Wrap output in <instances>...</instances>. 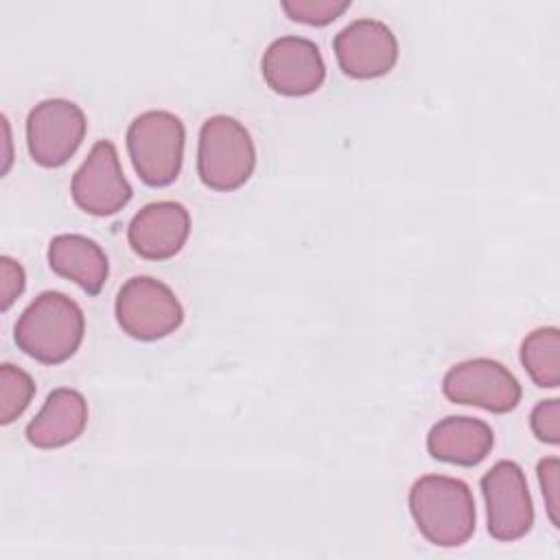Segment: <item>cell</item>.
<instances>
[{
    "instance_id": "1",
    "label": "cell",
    "mask_w": 560,
    "mask_h": 560,
    "mask_svg": "<svg viewBox=\"0 0 560 560\" xmlns=\"http://www.w3.org/2000/svg\"><path fill=\"white\" fill-rule=\"evenodd\" d=\"M409 512L418 532L435 547H462L475 534L477 510L466 481L424 475L409 490Z\"/></svg>"
},
{
    "instance_id": "2",
    "label": "cell",
    "mask_w": 560,
    "mask_h": 560,
    "mask_svg": "<svg viewBox=\"0 0 560 560\" xmlns=\"http://www.w3.org/2000/svg\"><path fill=\"white\" fill-rule=\"evenodd\" d=\"M85 335L81 306L61 291L39 293L15 322V343L31 359L44 365L68 361Z\"/></svg>"
},
{
    "instance_id": "3",
    "label": "cell",
    "mask_w": 560,
    "mask_h": 560,
    "mask_svg": "<svg viewBox=\"0 0 560 560\" xmlns=\"http://www.w3.org/2000/svg\"><path fill=\"white\" fill-rule=\"evenodd\" d=\"M256 168V147L245 125L232 116H210L199 129L197 175L217 192L245 186Z\"/></svg>"
},
{
    "instance_id": "4",
    "label": "cell",
    "mask_w": 560,
    "mask_h": 560,
    "mask_svg": "<svg viewBox=\"0 0 560 560\" xmlns=\"http://www.w3.org/2000/svg\"><path fill=\"white\" fill-rule=\"evenodd\" d=\"M186 127L166 109H149L136 116L127 129V151L138 177L162 188L177 179L184 162Z\"/></svg>"
},
{
    "instance_id": "5",
    "label": "cell",
    "mask_w": 560,
    "mask_h": 560,
    "mask_svg": "<svg viewBox=\"0 0 560 560\" xmlns=\"http://www.w3.org/2000/svg\"><path fill=\"white\" fill-rule=\"evenodd\" d=\"M116 322L138 341H158L184 322V306L168 284L151 276L129 278L116 295Z\"/></svg>"
},
{
    "instance_id": "6",
    "label": "cell",
    "mask_w": 560,
    "mask_h": 560,
    "mask_svg": "<svg viewBox=\"0 0 560 560\" xmlns=\"http://www.w3.org/2000/svg\"><path fill=\"white\" fill-rule=\"evenodd\" d=\"M88 131L83 109L68 98H44L26 116V147L44 168L63 166Z\"/></svg>"
},
{
    "instance_id": "7",
    "label": "cell",
    "mask_w": 560,
    "mask_h": 560,
    "mask_svg": "<svg viewBox=\"0 0 560 560\" xmlns=\"http://www.w3.org/2000/svg\"><path fill=\"white\" fill-rule=\"evenodd\" d=\"M481 492L488 514V534L501 542H514L534 525V503L523 468L512 459H499L483 477Z\"/></svg>"
},
{
    "instance_id": "8",
    "label": "cell",
    "mask_w": 560,
    "mask_h": 560,
    "mask_svg": "<svg viewBox=\"0 0 560 560\" xmlns=\"http://www.w3.org/2000/svg\"><path fill=\"white\" fill-rule=\"evenodd\" d=\"M444 396L455 405L479 407L490 413H508L521 402L518 378L499 361L488 357L455 363L442 378Z\"/></svg>"
},
{
    "instance_id": "9",
    "label": "cell",
    "mask_w": 560,
    "mask_h": 560,
    "mask_svg": "<svg viewBox=\"0 0 560 560\" xmlns=\"http://www.w3.org/2000/svg\"><path fill=\"white\" fill-rule=\"evenodd\" d=\"M70 192L74 203L92 217H112L133 197L114 142L98 140L72 175Z\"/></svg>"
},
{
    "instance_id": "10",
    "label": "cell",
    "mask_w": 560,
    "mask_h": 560,
    "mask_svg": "<svg viewBox=\"0 0 560 560\" xmlns=\"http://www.w3.org/2000/svg\"><path fill=\"white\" fill-rule=\"evenodd\" d=\"M332 50L341 72L359 81L387 74L398 61L394 31L372 18H359L343 26L332 39Z\"/></svg>"
},
{
    "instance_id": "11",
    "label": "cell",
    "mask_w": 560,
    "mask_h": 560,
    "mask_svg": "<svg viewBox=\"0 0 560 560\" xmlns=\"http://www.w3.org/2000/svg\"><path fill=\"white\" fill-rule=\"evenodd\" d=\"M265 83L282 96H308L326 79V63L315 42L298 35L273 39L260 61Z\"/></svg>"
},
{
    "instance_id": "12",
    "label": "cell",
    "mask_w": 560,
    "mask_h": 560,
    "mask_svg": "<svg viewBox=\"0 0 560 560\" xmlns=\"http://www.w3.org/2000/svg\"><path fill=\"white\" fill-rule=\"evenodd\" d=\"M190 236V214L179 201H153L140 208L129 228L127 241L144 260H168L182 252Z\"/></svg>"
},
{
    "instance_id": "13",
    "label": "cell",
    "mask_w": 560,
    "mask_h": 560,
    "mask_svg": "<svg viewBox=\"0 0 560 560\" xmlns=\"http://www.w3.org/2000/svg\"><path fill=\"white\" fill-rule=\"evenodd\" d=\"M88 400L72 387H57L46 396L39 413L26 424V440L35 448H61L88 427Z\"/></svg>"
},
{
    "instance_id": "14",
    "label": "cell",
    "mask_w": 560,
    "mask_h": 560,
    "mask_svg": "<svg viewBox=\"0 0 560 560\" xmlns=\"http://www.w3.org/2000/svg\"><path fill=\"white\" fill-rule=\"evenodd\" d=\"M492 446L494 433L490 424L470 416H446L427 435V451L433 459L466 468L481 464Z\"/></svg>"
},
{
    "instance_id": "15",
    "label": "cell",
    "mask_w": 560,
    "mask_h": 560,
    "mask_svg": "<svg viewBox=\"0 0 560 560\" xmlns=\"http://www.w3.org/2000/svg\"><path fill=\"white\" fill-rule=\"evenodd\" d=\"M50 269L79 284L88 295H98L109 276L103 247L83 234H57L48 243Z\"/></svg>"
},
{
    "instance_id": "16",
    "label": "cell",
    "mask_w": 560,
    "mask_h": 560,
    "mask_svg": "<svg viewBox=\"0 0 560 560\" xmlns=\"http://www.w3.org/2000/svg\"><path fill=\"white\" fill-rule=\"evenodd\" d=\"M521 363L529 378L545 389L560 385V330L556 326L534 328L521 343Z\"/></svg>"
},
{
    "instance_id": "17",
    "label": "cell",
    "mask_w": 560,
    "mask_h": 560,
    "mask_svg": "<svg viewBox=\"0 0 560 560\" xmlns=\"http://www.w3.org/2000/svg\"><path fill=\"white\" fill-rule=\"evenodd\" d=\"M33 396H35L33 376L13 363H2L0 365V422L11 424L13 420H18L31 405Z\"/></svg>"
},
{
    "instance_id": "18",
    "label": "cell",
    "mask_w": 560,
    "mask_h": 560,
    "mask_svg": "<svg viewBox=\"0 0 560 560\" xmlns=\"http://www.w3.org/2000/svg\"><path fill=\"white\" fill-rule=\"evenodd\" d=\"M280 7L293 22L326 26L350 9V0H282Z\"/></svg>"
},
{
    "instance_id": "19",
    "label": "cell",
    "mask_w": 560,
    "mask_h": 560,
    "mask_svg": "<svg viewBox=\"0 0 560 560\" xmlns=\"http://www.w3.org/2000/svg\"><path fill=\"white\" fill-rule=\"evenodd\" d=\"M529 427L534 435L545 444H560V400H540L529 413Z\"/></svg>"
},
{
    "instance_id": "20",
    "label": "cell",
    "mask_w": 560,
    "mask_h": 560,
    "mask_svg": "<svg viewBox=\"0 0 560 560\" xmlns=\"http://www.w3.org/2000/svg\"><path fill=\"white\" fill-rule=\"evenodd\" d=\"M538 481H540V492L547 505V514L553 527H560V501H558V472H560V462L558 457H545L536 466Z\"/></svg>"
},
{
    "instance_id": "21",
    "label": "cell",
    "mask_w": 560,
    "mask_h": 560,
    "mask_svg": "<svg viewBox=\"0 0 560 560\" xmlns=\"http://www.w3.org/2000/svg\"><path fill=\"white\" fill-rule=\"evenodd\" d=\"M0 308L9 311L11 304L22 295L24 287H26V276L24 269L18 260H13L11 256H2L0 258Z\"/></svg>"
}]
</instances>
